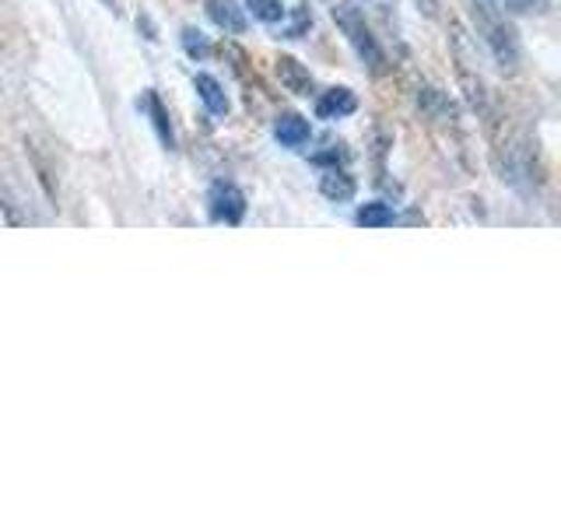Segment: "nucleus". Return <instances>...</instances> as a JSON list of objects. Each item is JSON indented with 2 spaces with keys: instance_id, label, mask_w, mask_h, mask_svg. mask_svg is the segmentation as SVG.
Masks as SVG:
<instances>
[{
  "instance_id": "12",
  "label": "nucleus",
  "mask_w": 561,
  "mask_h": 526,
  "mask_svg": "<svg viewBox=\"0 0 561 526\" xmlns=\"http://www.w3.org/2000/svg\"><path fill=\"white\" fill-rule=\"evenodd\" d=\"M245 8H250L253 18H256V22H263V25L285 22V4H280V0H245Z\"/></svg>"
},
{
  "instance_id": "11",
  "label": "nucleus",
  "mask_w": 561,
  "mask_h": 526,
  "mask_svg": "<svg viewBox=\"0 0 561 526\" xmlns=\"http://www.w3.org/2000/svg\"><path fill=\"white\" fill-rule=\"evenodd\" d=\"M355 221L365 225V228H386V225H393V207H390V204H379V201L362 204V207H358V215H355Z\"/></svg>"
},
{
  "instance_id": "3",
  "label": "nucleus",
  "mask_w": 561,
  "mask_h": 526,
  "mask_svg": "<svg viewBox=\"0 0 561 526\" xmlns=\"http://www.w3.org/2000/svg\"><path fill=\"white\" fill-rule=\"evenodd\" d=\"M210 218L225 225H239L245 218V193L236 183H215L207 193Z\"/></svg>"
},
{
  "instance_id": "15",
  "label": "nucleus",
  "mask_w": 561,
  "mask_h": 526,
  "mask_svg": "<svg viewBox=\"0 0 561 526\" xmlns=\"http://www.w3.org/2000/svg\"><path fill=\"white\" fill-rule=\"evenodd\" d=\"M417 8L425 11L428 18H435L438 14V0H417Z\"/></svg>"
},
{
  "instance_id": "14",
  "label": "nucleus",
  "mask_w": 561,
  "mask_h": 526,
  "mask_svg": "<svg viewBox=\"0 0 561 526\" xmlns=\"http://www.w3.org/2000/svg\"><path fill=\"white\" fill-rule=\"evenodd\" d=\"M499 8L516 11V14H530V11H543V0H495Z\"/></svg>"
},
{
  "instance_id": "6",
  "label": "nucleus",
  "mask_w": 561,
  "mask_h": 526,
  "mask_svg": "<svg viewBox=\"0 0 561 526\" xmlns=\"http://www.w3.org/2000/svg\"><path fill=\"white\" fill-rule=\"evenodd\" d=\"M309 119H302L298 113H280L277 123H274V137L280 140L285 148H302L309 140Z\"/></svg>"
},
{
  "instance_id": "10",
  "label": "nucleus",
  "mask_w": 561,
  "mask_h": 526,
  "mask_svg": "<svg viewBox=\"0 0 561 526\" xmlns=\"http://www.w3.org/2000/svg\"><path fill=\"white\" fill-rule=\"evenodd\" d=\"M145 110L151 113V123H154L158 137H162V145L165 148H175V134H172V123H169V113H165L162 99H158L154 92H145Z\"/></svg>"
},
{
  "instance_id": "1",
  "label": "nucleus",
  "mask_w": 561,
  "mask_h": 526,
  "mask_svg": "<svg viewBox=\"0 0 561 526\" xmlns=\"http://www.w3.org/2000/svg\"><path fill=\"white\" fill-rule=\"evenodd\" d=\"M470 14H473V25H478L484 46L491 49V57L502 70H516L519 64V43H516V32L513 25L505 22L502 8L495 0H470Z\"/></svg>"
},
{
  "instance_id": "8",
  "label": "nucleus",
  "mask_w": 561,
  "mask_h": 526,
  "mask_svg": "<svg viewBox=\"0 0 561 526\" xmlns=\"http://www.w3.org/2000/svg\"><path fill=\"white\" fill-rule=\"evenodd\" d=\"M320 193L327 201H337V204H344V201H351L355 197V180L344 172V169H327L323 175H320Z\"/></svg>"
},
{
  "instance_id": "5",
  "label": "nucleus",
  "mask_w": 561,
  "mask_h": 526,
  "mask_svg": "<svg viewBox=\"0 0 561 526\" xmlns=\"http://www.w3.org/2000/svg\"><path fill=\"white\" fill-rule=\"evenodd\" d=\"M207 18L218 28L232 32V35L245 32V14H242V8L236 4V0H207Z\"/></svg>"
},
{
  "instance_id": "9",
  "label": "nucleus",
  "mask_w": 561,
  "mask_h": 526,
  "mask_svg": "<svg viewBox=\"0 0 561 526\" xmlns=\"http://www.w3.org/2000/svg\"><path fill=\"white\" fill-rule=\"evenodd\" d=\"M193 88H197V95H201V102L207 105V113H210V116H225V113H228V95H225V88H221L215 78H210V75H197Z\"/></svg>"
},
{
  "instance_id": "4",
  "label": "nucleus",
  "mask_w": 561,
  "mask_h": 526,
  "mask_svg": "<svg viewBox=\"0 0 561 526\" xmlns=\"http://www.w3.org/2000/svg\"><path fill=\"white\" fill-rule=\"evenodd\" d=\"M358 110V99L351 88H330V92L316 102V116L320 119H341V116H351Z\"/></svg>"
},
{
  "instance_id": "13",
  "label": "nucleus",
  "mask_w": 561,
  "mask_h": 526,
  "mask_svg": "<svg viewBox=\"0 0 561 526\" xmlns=\"http://www.w3.org/2000/svg\"><path fill=\"white\" fill-rule=\"evenodd\" d=\"M183 46H186V53H190V57H207V53H210V46H207V39H204V35L197 32V28H183Z\"/></svg>"
},
{
  "instance_id": "2",
  "label": "nucleus",
  "mask_w": 561,
  "mask_h": 526,
  "mask_svg": "<svg viewBox=\"0 0 561 526\" xmlns=\"http://www.w3.org/2000/svg\"><path fill=\"white\" fill-rule=\"evenodd\" d=\"M333 22H337V28L347 35V43L355 46V53L368 64V70H373V75H382V70H386V53L376 43L373 28L365 25V14L355 4H337V8H333Z\"/></svg>"
},
{
  "instance_id": "7",
  "label": "nucleus",
  "mask_w": 561,
  "mask_h": 526,
  "mask_svg": "<svg viewBox=\"0 0 561 526\" xmlns=\"http://www.w3.org/2000/svg\"><path fill=\"white\" fill-rule=\"evenodd\" d=\"M277 78L291 95H309L312 92V75L295 57H277Z\"/></svg>"
}]
</instances>
